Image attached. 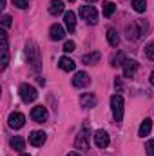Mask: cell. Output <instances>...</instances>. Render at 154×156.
<instances>
[{
	"label": "cell",
	"mask_w": 154,
	"mask_h": 156,
	"mask_svg": "<svg viewBox=\"0 0 154 156\" xmlns=\"http://www.w3.org/2000/svg\"><path fill=\"white\" fill-rule=\"evenodd\" d=\"M18 94H20L22 102H26V104H31V102H35V100L38 98L37 89H35L33 85H29V83H22L20 89H18Z\"/></svg>",
	"instance_id": "7a4b0ae2"
},
{
	"label": "cell",
	"mask_w": 154,
	"mask_h": 156,
	"mask_svg": "<svg viewBox=\"0 0 154 156\" xmlns=\"http://www.w3.org/2000/svg\"><path fill=\"white\" fill-rule=\"evenodd\" d=\"M80 16H82L89 26H94V24L98 22V11H96V7H93V5H82V7H80Z\"/></svg>",
	"instance_id": "277c9868"
},
{
	"label": "cell",
	"mask_w": 154,
	"mask_h": 156,
	"mask_svg": "<svg viewBox=\"0 0 154 156\" xmlns=\"http://www.w3.org/2000/svg\"><path fill=\"white\" fill-rule=\"evenodd\" d=\"M85 2H96V0H85Z\"/></svg>",
	"instance_id": "1f68e13d"
},
{
	"label": "cell",
	"mask_w": 154,
	"mask_h": 156,
	"mask_svg": "<svg viewBox=\"0 0 154 156\" xmlns=\"http://www.w3.org/2000/svg\"><path fill=\"white\" fill-rule=\"evenodd\" d=\"M2 26H4V29L11 27V16H9V15H4V16H2Z\"/></svg>",
	"instance_id": "f1b7e54d"
},
{
	"label": "cell",
	"mask_w": 154,
	"mask_h": 156,
	"mask_svg": "<svg viewBox=\"0 0 154 156\" xmlns=\"http://www.w3.org/2000/svg\"><path fill=\"white\" fill-rule=\"evenodd\" d=\"M151 129H152V122H151L149 118H145V120L142 122V125H140V131H138V136H142V138H145V136H149V134H151Z\"/></svg>",
	"instance_id": "ac0fdd59"
},
{
	"label": "cell",
	"mask_w": 154,
	"mask_h": 156,
	"mask_svg": "<svg viewBox=\"0 0 154 156\" xmlns=\"http://www.w3.org/2000/svg\"><path fill=\"white\" fill-rule=\"evenodd\" d=\"M80 105H82V107H87V109L94 107V105H96V96H94L93 93L82 94V96H80Z\"/></svg>",
	"instance_id": "e0dca14e"
},
{
	"label": "cell",
	"mask_w": 154,
	"mask_h": 156,
	"mask_svg": "<svg viewBox=\"0 0 154 156\" xmlns=\"http://www.w3.org/2000/svg\"><path fill=\"white\" fill-rule=\"evenodd\" d=\"M114 11H116V4L114 2H105V5H103V16L109 18V16H113Z\"/></svg>",
	"instance_id": "cb8c5ba5"
},
{
	"label": "cell",
	"mask_w": 154,
	"mask_h": 156,
	"mask_svg": "<svg viewBox=\"0 0 154 156\" xmlns=\"http://www.w3.org/2000/svg\"><path fill=\"white\" fill-rule=\"evenodd\" d=\"M111 111H113V116H114L116 122L123 120V98L120 94L111 96Z\"/></svg>",
	"instance_id": "3957f363"
},
{
	"label": "cell",
	"mask_w": 154,
	"mask_h": 156,
	"mask_svg": "<svg viewBox=\"0 0 154 156\" xmlns=\"http://www.w3.org/2000/svg\"><path fill=\"white\" fill-rule=\"evenodd\" d=\"M49 116V113H47V109L44 107V105H37V107H33V111H31V118L35 120V122H38V123H44L45 120Z\"/></svg>",
	"instance_id": "30bf717a"
},
{
	"label": "cell",
	"mask_w": 154,
	"mask_h": 156,
	"mask_svg": "<svg viewBox=\"0 0 154 156\" xmlns=\"http://www.w3.org/2000/svg\"><path fill=\"white\" fill-rule=\"evenodd\" d=\"M58 67H60L62 71H67V73H71V71L76 67V64L73 62V58H69V56H62V58L58 60Z\"/></svg>",
	"instance_id": "2e32d148"
},
{
	"label": "cell",
	"mask_w": 154,
	"mask_h": 156,
	"mask_svg": "<svg viewBox=\"0 0 154 156\" xmlns=\"http://www.w3.org/2000/svg\"><path fill=\"white\" fill-rule=\"evenodd\" d=\"M100 58H102L100 51H93V53H87V55H83V56H82V62H83V64H96Z\"/></svg>",
	"instance_id": "ffe728a7"
},
{
	"label": "cell",
	"mask_w": 154,
	"mask_h": 156,
	"mask_svg": "<svg viewBox=\"0 0 154 156\" xmlns=\"http://www.w3.org/2000/svg\"><path fill=\"white\" fill-rule=\"evenodd\" d=\"M107 42H109V45H113V47H116V45L120 44V37H118V31H116L114 27H109V29H107Z\"/></svg>",
	"instance_id": "44dd1931"
},
{
	"label": "cell",
	"mask_w": 154,
	"mask_h": 156,
	"mask_svg": "<svg viewBox=\"0 0 154 156\" xmlns=\"http://www.w3.org/2000/svg\"><path fill=\"white\" fill-rule=\"evenodd\" d=\"M13 5H16L18 9H26V7H29V2L27 0H13Z\"/></svg>",
	"instance_id": "4316f807"
},
{
	"label": "cell",
	"mask_w": 154,
	"mask_h": 156,
	"mask_svg": "<svg viewBox=\"0 0 154 156\" xmlns=\"http://www.w3.org/2000/svg\"><path fill=\"white\" fill-rule=\"evenodd\" d=\"M0 37H2V69H5L7 67V64H9V49H7V33H5V29H2L0 31Z\"/></svg>",
	"instance_id": "8992f818"
},
{
	"label": "cell",
	"mask_w": 154,
	"mask_h": 156,
	"mask_svg": "<svg viewBox=\"0 0 154 156\" xmlns=\"http://www.w3.org/2000/svg\"><path fill=\"white\" fill-rule=\"evenodd\" d=\"M67 156H80V154H78V153H69Z\"/></svg>",
	"instance_id": "4dcf8cb0"
},
{
	"label": "cell",
	"mask_w": 154,
	"mask_h": 156,
	"mask_svg": "<svg viewBox=\"0 0 154 156\" xmlns=\"http://www.w3.org/2000/svg\"><path fill=\"white\" fill-rule=\"evenodd\" d=\"M140 22H132L131 26H127V38L129 40H138L142 35H145L143 29H138Z\"/></svg>",
	"instance_id": "7c38bea8"
},
{
	"label": "cell",
	"mask_w": 154,
	"mask_h": 156,
	"mask_svg": "<svg viewBox=\"0 0 154 156\" xmlns=\"http://www.w3.org/2000/svg\"><path fill=\"white\" fill-rule=\"evenodd\" d=\"M132 9L136 13H143L147 9V0H132Z\"/></svg>",
	"instance_id": "603a6c76"
},
{
	"label": "cell",
	"mask_w": 154,
	"mask_h": 156,
	"mask_svg": "<svg viewBox=\"0 0 154 156\" xmlns=\"http://www.w3.org/2000/svg\"><path fill=\"white\" fill-rule=\"evenodd\" d=\"M7 122H9V127L11 129H22L24 123H26V116L22 113H11Z\"/></svg>",
	"instance_id": "ba28073f"
},
{
	"label": "cell",
	"mask_w": 154,
	"mask_h": 156,
	"mask_svg": "<svg viewBox=\"0 0 154 156\" xmlns=\"http://www.w3.org/2000/svg\"><path fill=\"white\" fill-rule=\"evenodd\" d=\"M65 37V31H64V27L62 26H58V24H53L51 26V29H49V38L51 40H64Z\"/></svg>",
	"instance_id": "9a60e30c"
},
{
	"label": "cell",
	"mask_w": 154,
	"mask_h": 156,
	"mask_svg": "<svg viewBox=\"0 0 154 156\" xmlns=\"http://www.w3.org/2000/svg\"><path fill=\"white\" fill-rule=\"evenodd\" d=\"M91 83V76L87 75V73H83V71H78L76 75H75V78H73V85L75 87H87Z\"/></svg>",
	"instance_id": "8fae6325"
},
{
	"label": "cell",
	"mask_w": 154,
	"mask_h": 156,
	"mask_svg": "<svg viewBox=\"0 0 154 156\" xmlns=\"http://www.w3.org/2000/svg\"><path fill=\"white\" fill-rule=\"evenodd\" d=\"M89 144H91V134H89V129H82L78 133L76 140H75V147L78 151H89Z\"/></svg>",
	"instance_id": "5b68a950"
},
{
	"label": "cell",
	"mask_w": 154,
	"mask_h": 156,
	"mask_svg": "<svg viewBox=\"0 0 154 156\" xmlns=\"http://www.w3.org/2000/svg\"><path fill=\"white\" fill-rule=\"evenodd\" d=\"M11 147H13L15 151H24V147H26L24 138H22V136H15V138H11Z\"/></svg>",
	"instance_id": "7402d4cb"
},
{
	"label": "cell",
	"mask_w": 154,
	"mask_h": 156,
	"mask_svg": "<svg viewBox=\"0 0 154 156\" xmlns=\"http://www.w3.org/2000/svg\"><path fill=\"white\" fill-rule=\"evenodd\" d=\"M149 80H151V83H152V85H154V71H152V73H151V78H149Z\"/></svg>",
	"instance_id": "f546056e"
},
{
	"label": "cell",
	"mask_w": 154,
	"mask_h": 156,
	"mask_svg": "<svg viewBox=\"0 0 154 156\" xmlns=\"http://www.w3.org/2000/svg\"><path fill=\"white\" fill-rule=\"evenodd\" d=\"M75 47H76V45H75V42H73V40H67V42L64 44V51H65V53H73V51H75Z\"/></svg>",
	"instance_id": "484cf974"
},
{
	"label": "cell",
	"mask_w": 154,
	"mask_h": 156,
	"mask_svg": "<svg viewBox=\"0 0 154 156\" xmlns=\"http://www.w3.org/2000/svg\"><path fill=\"white\" fill-rule=\"evenodd\" d=\"M145 151H147V156H154V140H149L145 144Z\"/></svg>",
	"instance_id": "83f0119b"
},
{
	"label": "cell",
	"mask_w": 154,
	"mask_h": 156,
	"mask_svg": "<svg viewBox=\"0 0 154 156\" xmlns=\"http://www.w3.org/2000/svg\"><path fill=\"white\" fill-rule=\"evenodd\" d=\"M145 56H147L149 60H152V62H154V42H152V44H149V45L145 47Z\"/></svg>",
	"instance_id": "d4e9b609"
},
{
	"label": "cell",
	"mask_w": 154,
	"mask_h": 156,
	"mask_svg": "<svg viewBox=\"0 0 154 156\" xmlns=\"http://www.w3.org/2000/svg\"><path fill=\"white\" fill-rule=\"evenodd\" d=\"M138 71V62L136 60H131V58H125L123 62V75L125 78H132Z\"/></svg>",
	"instance_id": "9c48e42d"
},
{
	"label": "cell",
	"mask_w": 154,
	"mask_h": 156,
	"mask_svg": "<svg viewBox=\"0 0 154 156\" xmlns=\"http://www.w3.org/2000/svg\"><path fill=\"white\" fill-rule=\"evenodd\" d=\"M26 55H27V58H29V64H31L33 71L38 73L40 67H42V60H40V49L37 47L35 42H27V45H26Z\"/></svg>",
	"instance_id": "6da1fadb"
},
{
	"label": "cell",
	"mask_w": 154,
	"mask_h": 156,
	"mask_svg": "<svg viewBox=\"0 0 154 156\" xmlns=\"http://www.w3.org/2000/svg\"><path fill=\"white\" fill-rule=\"evenodd\" d=\"M94 144H96V147L98 149H105V147H109V134L105 133V131H102V129H98L96 133H94Z\"/></svg>",
	"instance_id": "52a82bcc"
},
{
	"label": "cell",
	"mask_w": 154,
	"mask_h": 156,
	"mask_svg": "<svg viewBox=\"0 0 154 156\" xmlns=\"http://www.w3.org/2000/svg\"><path fill=\"white\" fill-rule=\"evenodd\" d=\"M22 156H29V154H26V153H24V154H22Z\"/></svg>",
	"instance_id": "d6a6232c"
},
{
	"label": "cell",
	"mask_w": 154,
	"mask_h": 156,
	"mask_svg": "<svg viewBox=\"0 0 154 156\" xmlns=\"http://www.w3.org/2000/svg\"><path fill=\"white\" fill-rule=\"evenodd\" d=\"M45 133L44 131H33L31 134H29V144L33 145V147H40V145H44V142H45Z\"/></svg>",
	"instance_id": "4fadbf2b"
},
{
	"label": "cell",
	"mask_w": 154,
	"mask_h": 156,
	"mask_svg": "<svg viewBox=\"0 0 154 156\" xmlns=\"http://www.w3.org/2000/svg\"><path fill=\"white\" fill-rule=\"evenodd\" d=\"M64 22H65L67 31L73 33V31L76 29V15H75V11H67V13L64 15Z\"/></svg>",
	"instance_id": "5bb4252c"
},
{
	"label": "cell",
	"mask_w": 154,
	"mask_h": 156,
	"mask_svg": "<svg viewBox=\"0 0 154 156\" xmlns=\"http://www.w3.org/2000/svg\"><path fill=\"white\" fill-rule=\"evenodd\" d=\"M64 2L62 0H51V4H49V13L51 15H60V13H64Z\"/></svg>",
	"instance_id": "d6986e66"
}]
</instances>
